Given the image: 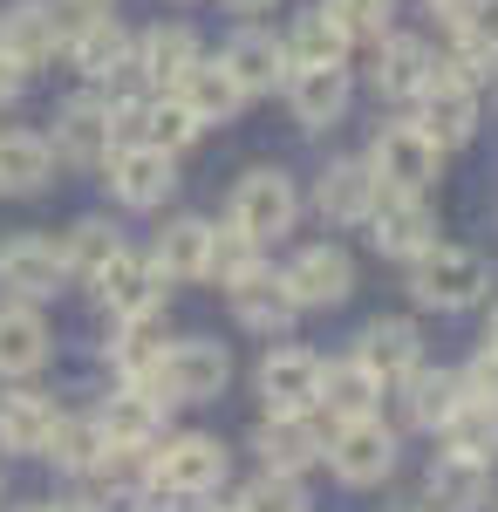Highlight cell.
Here are the masks:
<instances>
[{
    "label": "cell",
    "instance_id": "cell-1",
    "mask_svg": "<svg viewBox=\"0 0 498 512\" xmlns=\"http://www.w3.org/2000/svg\"><path fill=\"white\" fill-rule=\"evenodd\" d=\"M144 472H151L157 499H205V492L226 485L232 451L205 431H185V437H164V451H144Z\"/></svg>",
    "mask_w": 498,
    "mask_h": 512
},
{
    "label": "cell",
    "instance_id": "cell-2",
    "mask_svg": "<svg viewBox=\"0 0 498 512\" xmlns=\"http://www.w3.org/2000/svg\"><path fill=\"white\" fill-rule=\"evenodd\" d=\"M226 383H232V355L226 342H205V335L157 349L151 376H144V390L157 403H212V396H226Z\"/></svg>",
    "mask_w": 498,
    "mask_h": 512
},
{
    "label": "cell",
    "instance_id": "cell-3",
    "mask_svg": "<svg viewBox=\"0 0 498 512\" xmlns=\"http://www.w3.org/2000/svg\"><path fill=\"white\" fill-rule=\"evenodd\" d=\"M294 219H301V198H294V178H287V171L260 164V171H246V178H239L226 226H239L253 246H273V239L294 233Z\"/></svg>",
    "mask_w": 498,
    "mask_h": 512
},
{
    "label": "cell",
    "instance_id": "cell-4",
    "mask_svg": "<svg viewBox=\"0 0 498 512\" xmlns=\"http://www.w3.org/2000/svg\"><path fill=\"white\" fill-rule=\"evenodd\" d=\"M417 103H423L417 123L437 137V151H458V144H471V137H478V82L458 76L451 62H430Z\"/></svg>",
    "mask_w": 498,
    "mask_h": 512
},
{
    "label": "cell",
    "instance_id": "cell-5",
    "mask_svg": "<svg viewBox=\"0 0 498 512\" xmlns=\"http://www.w3.org/2000/svg\"><path fill=\"white\" fill-rule=\"evenodd\" d=\"M328 465H335V478L342 485H383L389 472H396V431H389L383 417L369 410V417H348V424H335V437H328V451H321Z\"/></svg>",
    "mask_w": 498,
    "mask_h": 512
},
{
    "label": "cell",
    "instance_id": "cell-6",
    "mask_svg": "<svg viewBox=\"0 0 498 512\" xmlns=\"http://www.w3.org/2000/svg\"><path fill=\"white\" fill-rule=\"evenodd\" d=\"M410 267H417L410 294H417L423 308H471L485 294V260L471 246H423Z\"/></svg>",
    "mask_w": 498,
    "mask_h": 512
},
{
    "label": "cell",
    "instance_id": "cell-7",
    "mask_svg": "<svg viewBox=\"0 0 498 512\" xmlns=\"http://www.w3.org/2000/svg\"><path fill=\"white\" fill-rule=\"evenodd\" d=\"M437 158H444V151H437V137H430L423 123H389L383 137L369 144L362 164L376 171L383 192H423V185L437 178Z\"/></svg>",
    "mask_w": 498,
    "mask_h": 512
},
{
    "label": "cell",
    "instance_id": "cell-8",
    "mask_svg": "<svg viewBox=\"0 0 498 512\" xmlns=\"http://www.w3.org/2000/svg\"><path fill=\"white\" fill-rule=\"evenodd\" d=\"M362 226H369L383 260H417L423 246H437V212L423 205V192H376Z\"/></svg>",
    "mask_w": 498,
    "mask_h": 512
},
{
    "label": "cell",
    "instance_id": "cell-9",
    "mask_svg": "<svg viewBox=\"0 0 498 512\" xmlns=\"http://www.w3.org/2000/svg\"><path fill=\"white\" fill-rule=\"evenodd\" d=\"M89 280H96V294H103V308L116 321H137V315H157L164 308V274H157V260H144V253H123L116 246Z\"/></svg>",
    "mask_w": 498,
    "mask_h": 512
},
{
    "label": "cell",
    "instance_id": "cell-10",
    "mask_svg": "<svg viewBox=\"0 0 498 512\" xmlns=\"http://www.w3.org/2000/svg\"><path fill=\"white\" fill-rule=\"evenodd\" d=\"M62 280H69V267H62V246H55V239L14 233L0 246V287H7L14 301H55Z\"/></svg>",
    "mask_w": 498,
    "mask_h": 512
},
{
    "label": "cell",
    "instance_id": "cell-11",
    "mask_svg": "<svg viewBox=\"0 0 498 512\" xmlns=\"http://www.w3.org/2000/svg\"><path fill=\"white\" fill-rule=\"evenodd\" d=\"M110 192L116 205H130V212H151V205H164L171 198V185H178V171H171V151H157V144H116L110 158Z\"/></svg>",
    "mask_w": 498,
    "mask_h": 512
},
{
    "label": "cell",
    "instance_id": "cell-12",
    "mask_svg": "<svg viewBox=\"0 0 498 512\" xmlns=\"http://www.w3.org/2000/svg\"><path fill=\"white\" fill-rule=\"evenodd\" d=\"M280 280H287V294L301 308H342L348 294H355V260H348L342 246H301Z\"/></svg>",
    "mask_w": 498,
    "mask_h": 512
},
{
    "label": "cell",
    "instance_id": "cell-13",
    "mask_svg": "<svg viewBox=\"0 0 498 512\" xmlns=\"http://www.w3.org/2000/svg\"><path fill=\"white\" fill-rule=\"evenodd\" d=\"M260 396H267V410L314 417V403H321V355H307V349H273L267 362H260Z\"/></svg>",
    "mask_w": 498,
    "mask_h": 512
},
{
    "label": "cell",
    "instance_id": "cell-14",
    "mask_svg": "<svg viewBox=\"0 0 498 512\" xmlns=\"http://www.w3.org/2000/svg\"><path fill=\"white\" fill-rule=\"evenodd\" d=\"M48 151L69 158V164H103L116 151L110 103H103V96H69L62 117H55V144H48Z\"/></svg>",
    "mask_w": 498,
    "mask_h": 512
},
{
    "label": "cell",
    "instance_id": "cell-15",
    "mask_svg": "<svg viewBox=\"0 0 498 512\" xmlns=\"http://www.w3.org/2000/svg\"><path fill=\"white\" fill-rule=\"evenodd\" d=\"M232 294V315L246 321V328H253V335H287V328H294V315H301V301H294V294H287V280L273 274V267H253V274H239L226 287Z\"/></svg>",
    "mask_w": 498,
    "mask_h": 512
},
{
    "label": "cell",
    "instance_id": "cell-16",
    "mask_svg": "<svg viewBox=\"0 0 498 512\" xmlns=\"http://www.w3.org/2000/svg\"><path fill=\"white\" fill-rule=\"evenodd\" d=\"M423 492H430V506L437 512H478L492 499V465L485 458H464V451H437L430 458V472H423Z\"/></svg>",
    "mask_w": 498,
    "mask_h": 512
},
{
    "label": "cell",
    "instance_id": "cell-17",
    "mask_svg": "<svg viewBox=\"0 0 498 512\" xmlns=\"http://www.w3.org/2000/svg\"><path fill=\"white\" fill-rule=\"evenodd\" d=\"M96 431H103V444H116V451H151L157 431H164V403H157L144 383H123V390L96 410Z\"/></svg>",
    "mask_w": 498,
    "mask_h": 512
},
{
    "label": "cell",
    "instance_id": "cell-18",
    "mask_svg": "<svg viewBox=\"0 0 498 512\" xmlns=\"http://www.w3.org/2000/svg\"><path fill=\"white\" fill-rule=\"evenodd\" d=\"M48 362V321L35 301H0V383H21Z\"/></svg>",
    "mask_w": 498,
    "mask_h": 512
},
{
    "label": "cell",
    "instance_id": "cell-19",
    "mask_svg": "<svg viewBox=\"0 0 498 512\" xmlns=\"http://www.w3.org/2000/svg\"><path fill=\"white\" fill-rule=\"evenodd\" d=\"M417 355H423V335H417V321H403V315L369 321L362 342H355V362H362L376 383H403V376L417 369Z\"/></svg>",
    "mask_w": 498,
    "mask_h": 512
},
{
    "label": "cell",
    "instance_id": "cell-20",
    "mask_svg": "<svg viewBox=\"0 0 498 512\" xmlns=\"http://www.w3.org/2000/svg\"><path fill=\"white\" fill-rule=\"evenodd\" d=\"M55 48H62V28H55V7L48 0H14L0 14V55H14L21 69L55 62Z\"/></svg>",
    "mask_w": 498,
    "mask_h": 512
},
{
    "label": "cell",
    "instance_id": "cell-21",
    "mask_svg": "<svg viewBox=\"0 0 498 512\" xmlns=\"http://www.w3.org/2000/svg\"><path fill=\"white\" fill-rule=\"evenodd\" d=\"M287 110L301 130H328V123H342L348 110V69L342 62H328V69H294L287 76Z\"/></svg>",
    "mask_w": 498,
    "mask_h": 512
},
{
    "label": "cell",
    "instance_id": "cell-22",
    "mask_svg": "<svg viewBox=\"0 0 498 512\" xmlns=\"http://www.w3.org/2000/svg\"><path fill=\"white\" fill-rule=\"evenodd\" d=\"M253 451H260L267 472H294V478H301L328 444H321V431H314V417H287V410H273L267 424L253 431Z\"/></svg>",
    "mask_w": 498,
    "mask_h": 512
},
{
    "label": "cell",
    "instance_id": "cell-23",
    "mask_svg": "<svg viewBox=\"0 0 498 512\" xmlns=\"http://www.w3.org/2000/svg\"><path fill=\"white\" fill-rule=\"evenodd\" d=\"M376 171L362 158H342L321 171V185H314V205H321V219H335V226H362L369 219V205H376Z\"/></svg>",
    "mask_w": 498,
    "mask_h": 512
},
{
    "label": "cell",
    "instance_id": "cell-24",
    "mask_svg": "<svg viewBox=\"0 0 498 512\" xmlns=\"http://www.w3.org/2000/svg\"><path fill=\"white\" fill-rule=\"evenodd\" d=\"M171 96H178L198 123H232V117H239V103H246V89L226 76V62H205V55L171 82Z\"/></svg>",
    "mask_w": 498,
    "mask_h": 512
},
{
    "label": "cell",
    "instance_id": "cell-25",
    "mask_svg": "<svg viewBox=\"0 0 498 512\" xmlns=\"http://www.w3.org/2000/svg\"><path fill=\"white\" fill-rule=\"evenodd\" d=\"M55 178V151L35 130H0V198H35Z\"/></svg>",
    "mask_w": 498,
    "mask_h": 512
},
{
    "label": "cell",
    "instance_id": "cell-26",
    "mask_svg": "<svg viewBox=\"0 0 498 512\" xmlns=\"http://www.w3.org/2000/svg\"><path fill=\"white\" fill-rule=\"evenodd\" d=\"M219 62H226V76L239 82L246 96H267L273 82L287 76V48H280L267 28H239V35L226 41V55H219Z\"/></svg>",
    "mask_w": 498,
    "mask_h": 512
},
{
    "label": "cell",
    "instance_id": "cell-27",
    "mask_svg": "<svg viewBox=\"0 0 498 512\" xmlns=\"http://www.w3.org/2000/svg\"><path fill=\"white\" fill-rule=\"evenodd\" d=\"M430 62H437V55H430V41H417V35H383V41H376V89H383L389 103H417Z\"/></svg>",
    "mask_w": 498,
    "mask_h": 512
},
{
    "label": "cell",
    "instance_id": "cell-28",
    "mask_svg": "<svg viewBox=\"0 0 498 512\" xmlns=\"http://www.w3.org/2000/svg\"><path fill=\"white\" fill-rule=\"evenodd\" d=\"M464 403V376L458 369H410L403 376V410L417 431H444V417Z\"/></svg>",
    "mask_w": 498,
    "mask_h": 512
},
{
    "label": "cell",
    "instance_id": "cell-29",
    "mask_svg": "<svg viewBox=\"0 0 498 512\" xmlns=\"http://www.w3.org/2000/svg\"><path fill=\"white\" fill-rule=\"evenodd\" d=\"M55 424V403L41 390H7L0 396V451L14 458H41V437Z\"/></svg>",
    "mask_w": 498,
    "mask_h": 512
},
{
    "label": "cell",
    "instance_id": "cell-30",
    "mask_svg": "<svg viewBox=\"0 0 498 512\" xmlns=\"http://www.w3.org/2000/svg\"><path fill=\"white\" fill-rule=\"evenodd\" d=\"M376 396H383V383L348 355V362H328V369H321V403H314V410H328V424H348V417H369Z\"/></svg>",
    "mask_w": 498,
    "mask_h": 512
},
{
    "label": "cell",
    "instance_id": "cell-31",
    "mask_svg": "<svg viewBox=\"0 0 498 512\" xmlns=\"http://www.w3.org/2000/svg\"><path fill=\"white\" fill-rule=\"evenodd\" d=\"M130 48H137V41H130V28H123V21H110V14H82V28L69 35V55H76V69L89 82H103L116 62L130 55Z\"/></svg>",
    "mask_w": 498,
    "mask_h": 512
},
{
    "label": "cell",
    "instance_id": "cell-32",
    "mask_svg": "<svg viewBox=\"0 0 498 512\" xmlns=\"http://www.w3.org/2000/svg\"><path fill=\"white\" fill-rule=\"evenodd\" d=\"M205 253H212V219H171L151 260L164 280H205Z\"/></svg>",
    "mask_w": 498,
    "mask_h": 512
},
{
    "label": "cell",
    "instance_id": "cell-33",
    "mask_svg": "<svg viewBox=\"0 0 498 512\" xmlns=\"http://www.w3.org/2000/svg\"><path fill=\"white\" fill-rule=\"evenodd\" d=\"M110 444H103V431H96V417H62L55 410V424H48V437H41V458H55V472H96V458H103Z\"/></svg>",
    "mask_w": 498,
    "mask_h": 512
},
{
    "label": "cell",
    "instance_id": "cell-34",
    "mask_svg": "<svg viewBox=\"0 0 498 512\" xmlns=\"http://www.w3.org/2000/svg\"><path fill=\"white\" fill-rule=\"evenodd\" d=\"M192 62H198V35L178 28V21H171V28H151V35L137 41V69H144V82H164V89H171Z\"/></svg>",
    "mask_w": 498,
    "mask_h": 512
},
{
    "label": "cell",
    "instance_id": "cell-35",
    "mask_svg": "<svg viewBox=\"0 0 498 512\" xmlns=\"http://www.w3.org/2000/svg\"><path fill=\"white\" fill-rule=\"evenodd\" d=\"M287 48V69H328V62H348V35L314 7V14H301L294 21V35L280 41Z\"/></svg>",
    "mask_w": 498,
    "mask_h": 512
},
{
    "label": "cell",
    "instance_id": "cell-36",
    "mask_svg": "<svg viewBox=\"0 0 498 512\" xmlns=\"http://www.w3.org/2000/svg\"><path fill=\"white\" fill-rule=\"evenodd\" d=\"M444 444H451V451H464V458H485V465H492V458H498V403L464 396L458 410L444 417Z\"/></svg>",
    "mask_w": 498,
    "mask_h": 512
},
{
    "label": "cell",
    "instance_id": "cell-37",
    "mask_svg": "<svg viewBox=\"0 0 498 512\" xmlns=\"http://www.w3.org/2000/svg\"><path fill=\"white\" fill-rule=\"evenodd\" d=\"M198 130H205V123L192 117V110H185V103H178V96H171V89H164V96H144V144H157V151H171V158H178V151H185V144H192Z\"/></svg>",
    "mask_w": 498,
    "mask_h": 512
},
{
    "label": "cell",
    "instance_id": "cell-38",
    "mask_svg": "<svg viewBox=\"0 0 498 512\" xmlns=\"http://www.w3.org/2000/svg\"><path fill=\"white\" fill-rule=\"evenodd\" d=\"M116 246H123V239H116L110 219H76V226H69V239H62V267L89 280V274H96V267L116 253Z\"/></svg>",
    "mask_w": 498,
    "mask_h": 512
},
{
    "label": "cell",
    "instance_id": "cell-39",
    "mask_svg": "<svg viewBox=\"0 0 498 512\" xmlns=\"http://www.w3.org/2000/svg\"><path fill=\"white\" fill-rule=\"evenodd\" d=\"M321 14H328L348 41H383L389 21H396V0H321Z\"/></svg>",
    "mask_w": 498,
    "mask_h": 512
},
{
    "label": "cell",
    "instance_id": "cell-40",
    "mask_svg": "<svg viewBox=\"0 0 498 512\" xmlns=\"http://www.w3.org/2000/svg\"><path fill=\"white\" fill-rule=\"evenodd\" d=\"M253 267H260V246H253V239L239 233V226H226V233L212 226V253H205V280H219V287H232L239 274H253Z\"/></svg>",
    "mask_w": 498,
    "mask_h": 512
},
{
    "label": "cell",
    "instance_id": "cell-41",
    "mask_svg": "<svg viewBox=\"0 0 498 512\" xmlns=\"http://www.w3.org/2000/svg\"><path fill=\"white\" fill-rule=\"evenodd\" d=\"M232 512H307V492L294 472H260L246 492H239V506Z\"/></svg>",
    "mask_w": 498,
    "mask_h": 512
},
{
    "label": "cell",
    "instance_id": "cell-42",
    "mask_svg": "<svg viewBox=\"0 0 498 512\" xmlns=\"http://www.w3.org/2000/svg\"><path fill=\"white\" fill-rule=\"evenodd\" d=\"M151 362H157V315L123 321V342H116V369H123V383H144Z\"/></svg>",
    "mask_w": 498,
    "mask_h": 512
},
{
    "label": "cell",
    "instance_id": "cell-43",
    "mask_svg": "<svg viewBox=\"0 0 498 512\" xmlns=\"http://www.w3.org/2000/svg\"><path fill=\"white\" fill-rule=\"evenodd\" d=\"M458 376H464V396H485V403H498V349H492V342L471 355V369H458Z\"/></svg>",
    "mask_w": 498,
    "mask_h": 512
},
{
    "label": "cell",
    "instance_id": "cell-44",
    "mask_svg": "<svg viewBox=\"0 0 498 512\" xmlns=\"http://www.w3.org/2000/svg\"><path fill=\"white\" fill-rule=\"evenodd\" d=\"M430 7L444 14V28H464V21H478V14H485L492 0H430Z\"/></svg>",
    "mask_w": 498,
    "mask_h": 512
},
{
    "label": "cell",
    "instance_id": "cell-45",
    "mask_svg": "<svg viewBox=\"0 0 498 512\" xmlns=\"http://www.w3.org/2000/svg\"><path fill=\"white\" fill-rule=\"evenodd\" d=\"M21 89H28V69H21L14 55H0V103H14Z\"/></svg>",
    "mask_w": 498,
    "mask_h": 512
},
{
    "label": "cell",
    "instance_id": "cell-46",
    "mask_svg": "<svg viewBox=\"0 0 498 512\" xmlns=\"http://www.w3.org/2000/svg\"><path fill=\"white\" fill-rule=\"evenodd\" d=\"M48 512H103V499H55Z\"/></svg>",
    "mask_w": 498,
    "mask_h": 512
},
{
    "label": "cell",
    "instance_id": "cell-47",
    "mask_svg": "<svg viewBox=\"0 0 498 512\" xmlns=\"http://www.w3.org/2000/svg\"><path fill=\"white\" fill-rule=\"evenodd\" d=\"M226 7H232V14H267L273 0H226Z\"/></svg>",
    "mask_w": 498,
    "mask_h": 512
},
{
    "label": "cell",
    "instance_id": "cell-48",
    "mask_svg": "<svg viewBox=\"0 0 498 512\" xmlns=\"http://www.w3.org/2000/svg\"><path fill=\"white\" fill-rule=\"evenodd\" d=\"M485 342H492V349H498V308H492V335H485Z\"/></svg>",
    "mask_w": 498,
    "mask_h": 512
},
{
    "label": "cell",
    "instance_id": "cell-49",
    "mask_svg": "<svg viewBox=\"0 0 498 512\" xmlns=\"http://www.w3.org/2000/svg\"><path fill=\"white\" fill-rule=\"evenodd\" d=\"M69 7H110V0H69Z\"/></svg>",
    "mask_w": 498,
    "mask_h": 512
},
{
    "label": "cell",
    "instance_id": "cell-50",
    "mask_svg": "<svg viewBox=\"0 0 498 512\" xmlns=\"http://www.w3.org/2000/svg\"><path fill=\"white\" fill-rule=\"evenodd\" d=\"M14 512H48V506H14Z\"/></svg>",
    "mask_w": 498,
    "mask_h": 512
},
{
    "label": "cell",
    "instance_id": "cell-51",
    "mask_svg": "<svg viewBox=\"0 0 498 512\" xmlns=\"http://www.w3.org/2000/svg\"><path fill=\"white\" fill-rule=\"evenodd\" d=\"M403 512H417V506H403Z\"/></svg>",
    "mask_w": 498,
    "mask_h": 512
},
{
    "label": "cell",
    "instance_id": "cell-52",
    "mask_svg": "<svg viewBox=\"0 0 498 512\" xmlns=\"http://www.w3.org/2000/svg\"><path fill=\"white\" fill-rule=\"evenodd\" d=\"M151 512H157V506H151ZM164 512H171V506H164Z\"/></svg>",
    "mask_w": 498,
    "mask_h": 512
}]
</instances>
